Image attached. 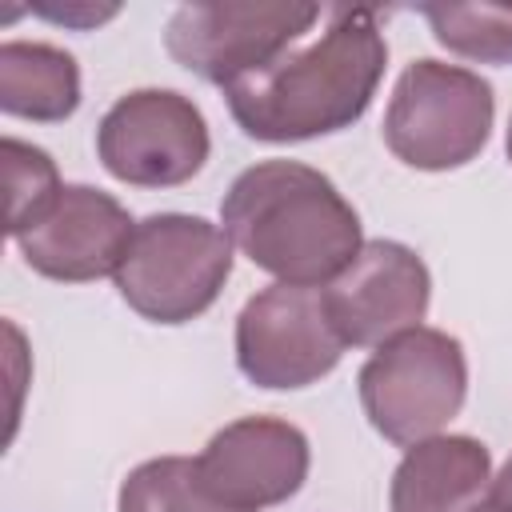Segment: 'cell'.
Segmentation results:
<instances>
[{
    "mask_svg": "<svg viewBox=\"0 0 512 512\" xmlns=\"http://www.w3.org/2000/svg\"><path fill=\"white\" fill-rule=\"evenodd\" d=\"M388 44L376 8H328L312 44L288 48L268 68L224 88L228 112L248 140L300 144L352 128L384 76Z\"/></svg>",
    "mask_w": 512,
    "mask_h": 512,
    "instance_id": "obj_1",
    "label": "cell"
},
{
    "mask_svg": "<svg viewBox=\"0 0 512 512\" xmlns=\"http://www.w3.org/2000/svg\"><path fill=\"white\" fill-rule=\"evenodd\" d=\"M228 240L276 284L328 288L364 248L360 216L312 164L260 160L220 200Z\"/></svg>",
    "mask_w": 512,
    "mask_h": 512,
    "instance_id": "obj_2",
    "label": "cell"
},
{
    "mask_svg": "<svg viewBox=\"0 0 512 512\" xmlns=\"http://www.w3.org/2000/svg\"><path fill=\"white\" fill-rule=\"evenodd\" d=\"M232 248L228 232L204 216L152 212L136 220L132 244L112 280L136 316L152 324H188L224 292Z\"/></svg>",
    "mask_w": 512,
    "mask_h": 512,
    "instance_id": "obj_3",
    "label": "cell"
},
{
    "mask_svg": "<svg viewBox=\"0 0 512 512\" xmlns=\"http://www.w3.org/2000/svg\"><path fill=\"white\" fill-rule=\"evenodd\" d=\"M492 120L496 96L480 72L420 56L392 88L384 108V144L408 168L448 172L484 152Z\"/></svg>",
    "mask_w": 512,
    "mask_h": 512,
    "instance_id": "obj_4",
    "label": "cell"
},
{
    "mask_svg": "<svg viewBox=\"0 0 512 512\" xmlns=\"http://www.w3.org/2000/svg\"><path fill=\"white\" fill-rule=\"evenodd\" d=\"M356 392L368 424L384 440L412 448L428 436H440L448 420L460 416L468 396L464 344L444 328L420 324L380 344L364 360L356 376Z\"/></svg>",
    "mask_w": 512,
    "mask_h": 512,
    "instance_id": "obj_5",
    "label": "cell"
},
{
    "mask_svg": "<svg viewBox=\"0 0 512 512\" xmlns=\"http://www.w3.org/2000/svg\"><path fill=\"white\" fill-rule=\"evenodd\" d=\"M324 16L320 4L296 0H220L180 4L164 28L168 56L192 76L228 88L296 48Z\"/></svg>",
    "mask_w": 512,
    "mask_h": 512,
    "instance_id": "obj_6",
    "label": "cell"
},
{
    "mask_svg": "<svg viewBox=\"0 0 512 512\" xmlns=\"http://www.w3.org/2000/svg\"><path fill=\"white\" fill-rule=\"evenodd\" d=\"M212 152L208 120L176 88L124 92L96 124V156L132 188H180Z\"/></svg>",
    "mask_w": 512,
    "mask_h": 512,
    "instance_id": "obj_7",
    "label": "cell"
},
{
    "mask_svg": "<svg viewBox=\"0 0 512 512\" xmlns=\"http://www.w3.org/2000/svg\"><path fill=\"white\" fill-rule=\"evenodd\" d=\"M344 340L328 316L324 288L272 284L248 296L236 316V368L248 384L268 392H292L324 380L340 356Z\"/></svg>",
    "mask_w": 512,
    "mask_h": 512,
    "instance_id": "obj_8",
    "label": "cell"
},
{
    "mask_svg": "<svg viewBox=\"0 0 512 512\" xmlns=\"http://www.w3.org/2000/svg\"><path fill=\"white\" fill-rule=\"evenodd\" d=\"M328 316L348 348H380L428 316V264L400 240H364L356 260L324 288Z\"/></svg>",
    "mask_w": 512,
    "mask_h": 512,
    "instance_id": "obj_9",
    "label": "cell"
},
{
    "mask_svg": "<svg viewBox=\"0 0 512 512\" xmlns=\"http://www.w3.org/2000/svg\"><path fill=\"white\" fill-rule=\"evenodd\" d=\"M196 468L220 504L260 512L292 500L304 488L312 448L308 436L280 416H240L204 444Z\"/></svg>",
    "mask_w": 512,
    "mask_h": 512,
    "instance_id": "obj_10",
    "label": "cell"
},
{
    "mask_svg": "<svg viewBox=\"0 0 512 512\" xmlns=\"http://www.w3.org/2000/svg\"><path fill=\"white\" fill-rule=\"evenodd\" d=\"M136 220L128 208L92 184H64L56 204L16 236V248L32 272L56 284H88L116 276Z\"/></svg>",
    "mask_w": 512,
    "mask_h": 512,
    "instance_id": "obj_11",
    "label": "cell"
},
{
    "mask_svg": "<svg viewBox=\"0 0 512 512\" xmlns=\"http://www.w3.org/2000/svg\"><path fill=\"white\" fill-rule=\"evenodd\" d=\"M488 488L492 452L476 436L440 432L404 448L388 484V512H472Z\"/></svg>",
    "mask_w": 512,
    "mask_h": 512,
    "instance_id": "obj_12",
    "label": "cell"
},
{
    "mask_svg": "<svg viewBox=\"0 0 512 512\" xmlns=\"http://www.w3.org/2000/svg\"><path fill=\"white\" fill-rule=\"evenodd\" d=\"M0 108L20 120L60 124L80 108V64L44 40L0 44Z\"/></svg>",
    "mask_w": 512,
    "mask_h": 512,
    "instance_id": "obj_13",
    "label": "cell"
},
{
    "mask_svg": "<svg viewBox=\"0 0 512 512\" xmlns=\"http://www.w3.org/2000/svg\"><path fill=\"white\" fill-rule=\"evenodd\" d=\"M116 512H236L220 504L196 468V456H156L136 464L116 492Z\"/></svg>",
    "mask_w": 512,
    "mask_h": 512,
    "instance_id": "obj_14",
    "label": "cell"
},
{
    "mask_svg": "<svg viewBox=\"0 0 512 512\" xmlns=\"http://www.w3.org/2000/svg\"><path fill=\"white\" fill-rule=\"evenodd\" d=\"M420 16L440 48L476 64H512V4H424Z\"/></svg>",
    "mask_w": 512,
    "mask_h": 512,
    "instance_id": "obj_15",
    "label": "cell"
},
{
    "mask_svg": "<svg viewBox=\"0 0 512 512\" xmlns=\"http://www.w3.org/2000/svg\"><path fill=\"white\" fill-rule=\"evenodd\" d=\"M0 156H4V184H8V236L16 240L56 204L64 184H60L56 160L36 144L4 136Z\"/></svg>",
    "mask_w": 512,
    "mask_h": 512,
    "instance_id": "obj_16",
    "label": "cell"
},
{
    "mask_svg": "<svg viewBox=\"0 0 512 512\" xmlns=\"http://www.w3.org/2000/svg\"><path fill=\"white\" fill-rule=\"evenodd\" d=\"M32 12L68 24V28H96L100 20H112L120 12V4H88V0H72V4H32Z\"/></svg>",
    "mask_w": 512,
    "mask_h": 512,
    "instance_id": "obj_17",
    "label": "cell"
},
{
    "mask_svg": "<svg viewBox=\"0 0 512 512\" xmlns=\"http://www.w3.org/2000/svg\"><path fill=\"white\" fill-rule=\"evenodd\" d=\"M488 504H496L500 512H512V456L500 464V472L492 476V488H488Z\"/></svg>",
    "mask_w": 512,
    "mask_h": 512,
    "instance_id": "obj_18",
    "label": "cell"
},
{
    "mask_svg": "<svg viewBox=\"0 0 512 512\" xmlns=\"http://www.w3.org/2000/svg\"><path fill=\"white\" fill-rule=\"evenodd\" d=\"M504 152H508V164H512V120H508V132H504Z\"/></svg>",
    "mask_w": 512,
    "mask_h": 512,
    "instance_id": "obj_19",
    "label": "cell"
},
{
    "mask_svg": "<svg viewBox=\"0 0 512 512\" xmlns=\"http://www.w3.org/2000/svg\"><path fill=\"white\" fill-rule=\"evenodd\" d=\"M472 512H500V508H496V504H488V500H484V504H480V508H472Z\"/></svg>",
    "mask_w": 512,
    "mask_h": 512,
    "instance_id": "obj_20",
    "label": "cell"
}]
</instances>
